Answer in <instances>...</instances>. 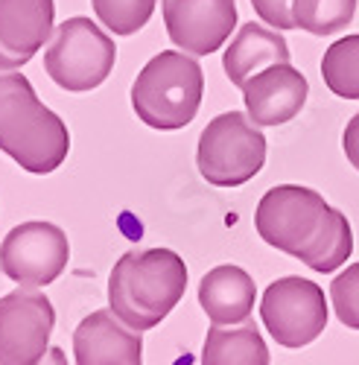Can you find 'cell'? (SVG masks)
<instances>
[{
	"label": "cell",
	"mask_w": 359,
	"mask_h": 365,
	"mask_svg": "<svg viewBox=\"0 0 359 365\" xmlns=\"http://www.w3.org/2000/svg\"><path fill=\"white\" fill-rule=\"evenodd\" d=\"M254 228L272 249L331 275L353 252V231L342 210L331 207L318 190L301 185H278L266 190Z\"/></svg>",
	"instance_id": "obj_1"
},
{
	"label": "cell",
	"mask_w": 359,
	"mask_h": 365,
	"mask_svg": "<svg viewBox=\"0 0 359 365\" xmlns=\"http://www.w3.org/2000/svg\"><path fill=\"white\" fill-rule=\"evenodd\" d=\"M0 149L26 173L47 175L65 164L71 132L24 73L0 71Z\"/></svg>",
	"instance_id": "obj_2"
},
{
	"label": "cell",
	"mask_w": 359,
	"mask_h": 365,
	"mask_svg": "<svg viewBox=\"0 0 359 365\" xmlns=\"http://www.w3.org/2000/svg\"><path fill=\"white\" fill-rule=\"evenodd\" d=\"M187 266L170 249L126 252L111 269L108 307L135 330H152L182 301Z\"/></svg>",
	"instance_id": "obj_3"
},
{
	"label": "cell",
	"mask_w": 359,
	"mask_h": 365,
	"mask_svg": "<svg viewBox=\"0 0 359 365\" xmlns=\"http://www.w3.org/2000/svg\"><path fill=\"white\" fill-rule=\"evenodd\" d=\"M204 94V73L193 53L164 50L149 58L132 85L135 114L146 126L175 132L199 114Z\"/></svg>",
	"instance_id": "obj_4"
},
{
	"label": "cell",
	"mask_w": 359,
	"mask_h": 365,
	"mask_svg": "<svg viewBox=\"0 0 359 365\" xmlns=\"http://www.w3.org/2000/svg\"><path fill=\"white\" fill-rule=\"evenodd\" d=\"M196 164L204 181L217 187H239L266 164V138L251 117L225 111L204 126L196 149Z\"/></svg>",
	"instance_id": "obj_5"
},
{
	"label": "cell",
	"mask_w": 359,
	"mask_h": 365,
	"mask_svg": "<svg viewBox=\"0 0 359 365\" xmlns=\"http://www.w3.org/2000/svg\"><path fill=\"white\" fill-rule=\"evenodd\" d=\"M114 58V41L91 18H68L56 26L44 50V71L58 88L71 94H85L108 79Z\"/></svg>",
	"instance_id": "obj_6"
},
{
	"label": "cell",
	"mask_w": 359,
	"mask_h": 365,
	"mask_svg": "<svg viewBox=\"0 0 359 365\" xmlns=\"http://www.w3.org/2000/svg\"><path fill=\"white\" fill-rule=\"evenodd\" d=\"M260 316L278 345L307 348L327 327V301L318 284L301 275H286L266 287Z\"/></svg>",
	"instance_id": "obj_7"
},
{
	"label": "cell",
	"mask_w": 359,
	"mask_h": 365,
	"mask_svg": "<svg viewBox=\"0 0 359 365\" xmlns=\"http://www.w3.org/2000/svg\"><path fill=\"white\" fill-rule=\"evenodd\" d=\"M71 242L53 222H21L0 242V269L21 287H47L65 272Z\"/></svg>",
	"instance_id": "obj_8"
},
{
	"label": "cell",
	"mask_w": 359,
	"mask_h": 365,
	"mask_svg": "<svg viewBox=\"0 0 359 365\" xmlns=\"http://www.w3.org/2000/svg\"><path fill=\"white\" fill-rule=\"evenodd\" d=\"M56 310L44 292L21 287L0 298V365H36L47 354Z\"/></svg>",
	"instance_id": "obj_9"
},
{
	"label": "cell",
	"mask_w": 359,
	"mask_h": 365,
	"mask_svg": "<svg viewBox=\"0 0 359 365\" xmlns=\"http://www.w3.org/2000/svg\"><path fill=\"white\" fill-rule=\"evenodd\" d=\"M170 41L193 56L217 53L239 21L234 0H164Z\"/></svg>",
	"instance_id": "obj_10"
},
{
	"label": "cell",
	"mask_w": 359,
	"mask_h": 365,
	"mask_svg": "<svg viewBox=\"0 0 359 365\" xmlns=\"http://www.w3.org/2000/svg\"><path fill=\"white\" fill-rule=\"evenodd\" d=\"M246 111L257 126H281L298 117L310 97L307 76L289 62H275L243 82Z\"/></svg>",
	"instance_id": "obj_11"
},
{
	"label": "cell",
	"mask_w": 359,
	"mask_h": 365,
	"mask_svg": "<svg viewBox=\"0 0 359 365\" xmlns=\"http://www.w3.org/2000/svg\"><path fill=\"white\" fill-rule=\"evenodd\" d=\"M53 0H0V71H18L53 36Z\"/></svg>",
	"instance_id": "obj_12"
},
{
	"label": "cell",
	"mask_w": 359,
	"mask_h": 365,
	"mask_svg": "<svg viewBox=\"0 0 359 365\" xmlns=\"http://www.w3.org/2000/svg\"><path fill=\"white\" fill-rule=\"evenodd\" d=\"M140 354V330L129 327L111 307L85 316L73 333V359L79 365H137Z\"/></svg>",
	"instance_id": "obj_13"
},
{
	"label": "cell",
	"mask_w": 359,
	"mask_h": 365,
	"mask_svg": "<svg viewBox=\"0 0 359 365\" xmlns=\"http://www.w3.org/2000/svg\"><path fill=\"white\" fill-rule=\"evenodd\" d=\"M257 301V287L251 275L239 266H217L199 284V304L211 324H239L246 322Z\"/></svg>",
	"instance_id": "obj_14"
},
{
	"label": "cell",
	"mask_w": 359,
	"mask_h": 365,
	"mask_svg": "<svg viewBox=\"0 0 359 365\" xmlns=\"http://www.w3.org/2000/svg\"><path fill=\"white\" fill-rule=\"evenodd\" d=\"M275 62H289L286 38L281 33H275V29L260 26V24L239 26L236 38L231 41V47L222 56V68L236 88H243V82L249 76H254L257 71L275 65Z\"/></svg>",
	"instance_id": "obj_15"
},
{
	"label": "cell",
	"mask_w": 359,
	"mask_h": 365,
	"mask_svg": "<svg viewBox=\"0 0 359 365\" xmlns=\"http://www.w3.org/2000/svg\"><path fill=\"white\" fill-rule=\"evenodd\" d=\"M202 365H269V348L254 322L214 324L202 348Z\"/></svg>",
	"instance_id": "obj_16"
},
{
	"label": "cell",
	"mask_w": 359,
	"mask_h": 365,
	"mask_svg": "<svg viewBox=\"0 0 359 365\" xmlns=\"http://www.w3.org/2000/svg\"><path fill=\"white\" fill-rule=\"evenodd\" d=\"M324 85L342 100H359V36H345L321 58Z\"/></svg>",
	"instance_id": "obj_17"
},
{
	"label": "cell",
	"mask_w": 359,
	"mask_h": 365,
	"mask_svg": "<svg viewBox=\"0 0 359 365\" xmlns=\"http://www.w3.org/2000/svg\"><path fill=\"white\" fill-rule=\"evenodd\" d=\"M359 0H292L295 29H307L313 36H333L350 26Z\"/></svg>",
	"instance_id": "obj_18"
},
{
	"label": "cell",
	"mask_w": 359,
	"mask_h": 365,
	"mask_svg": "<svg viewBox=\"0 0 359 365\" xmlns=\"http://www.w3.org/2000/svg\"><path fill=\"white\" fill-rule=\"evenodd\" d=\"M103 26L114 36H135L155 12V0H91Z\"/></svg>",
	"instance_id": "obj_19"
},
{
	"label": "cell",
	"mask_w": 359,
	"mask_h": 365,
	"mask_svg": "<svg viewBox=\"0 0 359 365\" xmlns=\"http://www.w3.org/2000/svg\"><path fill=\"white\" fill-rule=\"evenodd\" d=\"M331 301H333L336 319L345 327L359 330V263H350L342 272V275L333 278V284H331Z\"/></svg>",
	"instance_id": "obj_20"
},
{
	"label": "cell",
	"mask_w": 359,
	"mask_h": 365,
	"mask_svg": "<svg viewBox=\"0 0 359 365\" xmlns=\"http://www.w3.org/2000/svg\"><path fill=\"white\" fill-rule=\"evenodd\" d=\"M254 12L263 18L266 26L275 29H295V18H292V0H251Z\"/></svg>",
	"instance_id": "obj_21"
},
{
	"label": "cell",
	"mask_w": 359,
	"mask_h": 365,
	"mask_svg": "<svg viewBox=\"0 0 359 365\" xmlns=\"http://www.w3.org/2000/svg\"><path fill=\"white\" fill-rule=\"evenodd\" d=\"M342 143H345V155H348V161L359 170V114H353V117H350V123L345 126V138H342Z\"/></svg>",
	"instance_id": "obj_22"
}]
</instances>
